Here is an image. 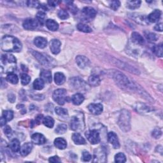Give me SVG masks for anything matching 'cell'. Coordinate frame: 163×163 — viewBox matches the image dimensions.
I'll use <instances>...</instances> for the list:
<instances>
[{
	"instance_id": "1",
	"label": "cell",
	"mask_w": 163,
	"mask_h": 163,
	"mask_svg": "<svg viewBox=\"0 0 163 163\" xmlns=\"http://www.w3.org/2000/svg\"><path fill=\"white\" fill-rule=\"evenodd\" d=\"M110 76L111 77L120 88L131 91H138L140 94H142V96H147L150 98V96L147 94L145 91H144L140 87H138L137 84L130 80L127 77L120 71L115 69L111 70V71H110Z\"/></svg>"
},
{
	"instance_id": "2",
	"label": "cell",
	"mask_w": 163,
	"mask_h": 163,
	"mask_svg": "<svg viewBox=\"0 0 163 163\" xmlns=\"http://www.w3.org/2000/svg\"><path fill=\"white\" fill-rule=\"evenodd\" d=\"M2 49L7 52H19L22 50L21 42L17 38L10 36H4L1 42Z\"/></svg>"
},
{
	"instance_id": "3",
	"label": "cell",
	"mask_w": 163,
	"mask_h": 163,
	"mask_svg": "<svg viewBox=\"0 0 163 163\" xmlns=\"http://www.w3.org/2000/svg\"><path fill=\"white\" fill-rule=\"evenodd\" d=\"M118 125L120 129L125 132L131 129V114L127 110H122L118 120Z\"/></svg>"
},
{
	"instance_id": "4",
	"label": "cell",
	"mask_w": 163,
	"mask_h": 163,
	"mask_svg": "<svg viewBox=\"0 0 163 163\" xmlns=\"http://www.w3.org/2000/svg\"><path fill=\"white\" fill-rule=\"evenodd\" d=\"M31 51L32 55L41 65H44L47 68H52L56 66V61L53 58L49 57L47 55L40 53L35 50H31Z\"/></svg>"
},
{
	"instance_id": "5",
	"label": "cell",
	"mask_w": 163,
	"mask_h": 163,
	"mask_svg": "<svg viewBox=\"0 0 163 163\" xmlns=\"http://www.w3.org/2000/svg\"><path fill=\"white\" fill-rule=\"evenodd\" d=\"M2 64L6 68L7 72L12 73L16 68V58L11 54L2 55L1 57Z\"/></svg>"
},
{
	"instance_id": "6",
	"label": "cell",
	"mask_w": 163,
	"mask_h": 163,
	"mask_svg": "<svg viewBox=\"0 0 163 163\" xmlns=\"http://www.w3.org/2000/svg\"><path fill=\"white\" fill-rule=\"evenodd\" d=\"M53 99L60 105H63L68 101L67 91L65 89H58L53 93Z\"/></svg>"
},
{
	"instance_id": "7",
	"label": "cell",
	"mask_w": 163,
	"mask_h": 163,
	"mask_svg": "<svg viewBox=\"0 0 163 163\" xmlns=\"http://www.w3.org/2000/svg\"><path fill=\"white\" fill-rule=\"evenodd\" d=\"M69 83L71 87L76 90H86L87 88V84L86 82L79 77L70 78Z\"/></svg>"
},
{
	"instance_id": "8",
	"label": "cell",
	"mask_w": 163,
	"mask_h": 163,
	"mask_svg": "<svg viewBox=\"0 0 163 163\" xmlns=\"http://www.w3.org/2000/svg\"><path fill=\"white\" fill-rule=\"evenodd\" d=\"M86 136L91 144L96 145L101 141L99 132L96 129H92L86 132Z\"/></svg>"
},
{
	"instance_id": "9",
	"label": "cell",
	"mask_w": 163,
	"mask_h": 163,
	"mask_svg": "<svg viewBox=\"0 0 163 163\" xmlns=\"http://www.w3.org/2000/svg\"><path fill=\"white\" fill-rule=\"evenodd\" d=\"M107 154L105 150L103 148V147H99V148L96 149L94 152V160L93 162H105V160H106Z\"/></svg>"
},
{
	"instance_id": "10",
	"label": "cell",
	"mask_w": 163,
	"mask_h": 163,
	"mask_svg": "<svg viewBox=\"0 0 163 163\" xmlns=\"http://www.w3.org/2000/svg\"><path fill=\"white\" fill-rule=\"evenodd\" d=\"M113 61V62H115V65L117 66H118V67H119L120 68L127 70L129 72L135 73V74H136V75H139L140 74L139 71L138 69H136V68H133V67L129 65H127L126 63L122 62V61H119L117 59H115V61Z\"/></svg>"
},
{
	"instance_id": "11",
	"label": "cell",
	"mask_w": 163,
	"mask_h": 163,
	"mask_svg": "<svg viewBox=\"0 0 163 163\" xmlns=\"http://www.w3.org/2000/svg\"><path fill=\"white\" fill-rule=\"evenodd\" d=\"M38 25V22L37 20L34 19H27L23 22V26L26 30H34Z\"/></svg>"
},
{
	"instance_id": "12",
	"label": "cell",
	"mask_w": 163,
	"mask_h": 163,
	"mask_svg": "<svg viewBox=\"0 0 163 163\" xmlns=\"http://www.w3.org/2000/svg\"><path fill=\"white\" fill-rule=\"evenodd\" d=\"M108 140L115 149L120 148V144L117 135L114 132H110L108 134Z\"/></svg>"
},
{
	"instance_id": "13",
	"label": "cell",
	"mask_w": 163,
	"mask_h": 163,
	"mask_svg": "<svg viewBox=\"0 0 163 163\" xmlns=\"http://www.w3.org/2000/svg\"><path fill=\"white\" fill-rule=\"evenodd\" d=\"M88 110L91 114L94 115H99L103 110V105L99 103H91L88 106Z\"/></svg>"
},
{
	"instance_id": "14",
	"label": "cell",
	"mask_w": 163,
	"mask_h": 163,
	"mask_svg": "<svg viewBox=\"0 0 163 163\" xmlns=\"http://www.w3.org/2000/svg\"><path fill=\"white\" fill-rule=\"evenodd\" d=\"M61 43L59 40L53 39L52 40H51L50 48L52 53L55 55L58 54L61 51Z\"/></svg>"
},
{
	"instance_id": "15",
	"label": "cell",
	"mask_w": 163,
	"mask_h": 163,
	"mask_svg": "<svg viewBox=\"0 0 163 163\" xmlns=\"http://www.w3.org/2000/svg\"><path fill=\"white\" fill-rule=\"evenodd\" d=\"M76 63L80 68H85L89 66L90 61L84 56H78L76 57Z\"/></svg>"
},
{
	"instance_id": "16",
	"label": "cell",
	"mask_w": 163,
	"mask_h": 163,
	"mask_svg": "<svg viewBox=\"0 0 163 163\" xmlns=\"http://www.w3.org/2000/svg\"><path fill=\"white\" fill-rule=\"evenodd\" d=\"M162 12L160 10H155L151 14H150L147 17V20L150 23H154L157 21L161 18Z\"/></svg>"
},
{
	"instance_id": "17",
	"label": "cell",
	"mask_w": 163,
	"mask_h": 163,
	"mask_svg": "<svg viewBox=\"0 0 163 163\" xmlns=\"http://www.w3.org/2000/svg\"><path fill=\"white\" fill-rule=\"evenodd\" d=\"M32 142L36 145H43L46 142L45 136L40 133H35L31 136Z\"/></svg>"
},
{
	"instance_id": "18",
	"label": "cell",
	"mask_w": 163,
	"mask_h": 163,
	"mask_svg": "<svg viewBox=\"0 0 163 163\" xmlns=\"http://www.w3.org/2000/svg\"><path fill=\"white\" fill-rule=\"evenodd\" d=\"M131 40L132 43H134L137 45H143L145 43L144 38L137 32H133L132 33Z\"/></svg>"
},
{
	"instance_id": "19",
	"label": "cell",
	"mask_w": 163,
	"mask_h": 163,
	"mask_svg": "<svg viewBox=\"0 0 163 163\" xmlns=\"http://www.w3.org/2000/svg\"><path fill=\"white\" fill-rule=\"evenodd\" d=\"M33 149V144L31 143L27 142L20 147V154L23 156H27L29 153L31 152Z\"/></svg>"
},
{
	"instance_id": "20",
	"label": "cell",
	"mask_w": 163,
	"mask_h": 163,
	"mask_svg": "<svg viewBox=\"0 0 163 163\" xmlns=\"http://www.w3.org/2000/svg\"><path fill=\"white\" fill-rule=\"evenodd\" d=\"M34 44L39 48H44L47 45V40L44 37L38 36L35 39Z\"/></svg>"
},
{
	"instance_id": "21",
	"label": "cell",
	"mask_w": 163,
	"mask_h": 163,
	"mask_svg": "<svg viewBox=\"0 0 163 163\" xmlns=\"http://www.w3.org/2000/svg\"><path fill=\"white\" fill-rule=\"evenodd\" d=\"M40 77L45 82L50 83L52 82V73L51 71L47 69H42L41 71Z\"/></svg>"
},
{
	"instance_id": "22",
	"label": "cell",
	"mask_w": 163,
	"mask_h": 163,
	"mask_svg": "<svg viewBox=\"0 0 163 163\" xmlns=\"http://www.w3.org/2000/svg\"><path fill=\"white\" fill-rule=\"evenodd\" d=\"M82 14L87 18H94L96 15V11L94 8L92 7H85L82 10Z\"/></svg>"
},
{
	"instance_id": "23",
	"label": "cell",
	"mask_w": 163,
	"mask_h": 163,
	"mask_svg": "<svg viewBox=\"0 0 163 163\" xmlns=\"http://www.w3.org/2000/svg\"><path fill=\"white\" fill-rule=\"evenodd\" d=\"M81 126V122L80 119L77 116H73L71 119L70 127L73 131H77Z\"/></svg>"
},
{
	"instance_id": "24",
	"label": "cell",
	"mask_w": 163,
	"mask_h": 163,
	"mask_svg": "<svg viewBox=\"0 0 163 163\" xmlns=\"http://www.w3.org/2000/svg\"><path fill=\"white\" fill-rule=\"evenodd\" d=\"M88 83L92 87H98L101 83V80L98 76L92 75L89 77Z\"/></svg>"
},
{
	"instance_id": "25",
	"label": "cell",
	"mask_w": 163,
	"mask_h": 163,
	"mask_svg": "<svg viewBox=\"0 0 163 163\" xmlns=\"http://www.w3.org/2000/svg\"><path fill=\"white\" fill-rule=\"evenodd\" d=\"M72 140L73 142L77 145H84L86 144V140L82 136V135L78 132H75V133H73L72 135Z\"/></svg>"
},
{
	"instance_id": "26",
	"label": "cell",
	"mask_w": 163,
	"mask_h": 163,
	"mask_svg": "<svg viewBox=\"0 0 163 163\" xmlns=\"http://www.w3.org/2000/svg\"><path fill=\"white\" fill-rule=\"evenodd\" d=\"M46 27L52 31H56L59 28V24L52 19H48L45 21Z\"/></svg>"
},
{
	"instance_id": "27",
	"label": "cell",
	"mask_w": 163,
	"mask_h": 163,
	"mask_svg": "<svg viewBox=\"0 0 163 163\" xmlns=\"http://www.w3.org/2000/svg\"><path fill=\"white\" fill-rule=\"evenodd\" d=\"M54 145L60 150H64L67 147L66 141L62 138H57L54 140Z\"/></svg>"
},
{
	"instance_id": "28",
	"label": "cell",
	"mask_w": 163,
	"mask_h": 163,
	"mask_svg": "<svg viewBox=\"0 0 163 163\" xmlns=\"http://www.w3.org/2000/svg\"><path fill=\"white\" fill-rule=\"evenodd\" d=\"M71 101H72L74 105H80L82 103L83 101H84V97L83 94H82L81 93H77L72 96Z\"/></svg>"
},
{
	"instance_id": "29",
	"label": "cell",
	"mask_w": 163,
	"mask_h": 163,
	"mask_svg": "<svg viewBox=\"0 0 163 163\" xmlns=\"http://www.w3.org/2000/svg\"><path fill=\"white\" fill-rule=\"evenodd\" d=\"M54 81L57 85H62L65 82L66 77L63 73L57 72L55 73Z\"/></svg>"
},
{
	"instance_id": "30",
	"label": "cell",
	"mask_w": 163,
	"mask_h": 163,
	"mask_svg": "<svg viewBox=\"0 0 163 163\" xmlns=\"http://www.w3.org/2000/svg\"><path fill=\"white\" fill-rule=\"evenodd\" d=\"M10 148L14 152H17L20 151V141L17 138L13 139L10 143Z\"/></svg>"
},
{
	"instance_id": "31",
	"label": "cell",
	"mask_w": 163,
	"mask_h": 163,
	"mask_svg": "<svg viewBox=\"0 0 163 163\" xmlns=\"http://www.w3.org/2000/svg\"><path fill=\"white\" fill-rule=\"evenodd\" d=\"M135 108L138 112H139V113L144 114L150 111L149 107L145 105V104H142V103H136V105L135 106Z\"/></svg>"
},
{
	"instance_id": "32",
	"label": "cell",
	"mask_w": 163,
	"mask_h": 163,
	"mask_svg": "<svg viewBox=\"0 0 163 163\" xmlns=\"http://www.w3.org/2000/svg\"><path fill=\"white\" fill-rule=\"evenodd\" d=\"M45 86V82L42 78H37L33 82V88L35 90H40L44 89Z\"/></svg>"
},
{
	"instance_id": "33",
	"label": "cell",
	"mask_w": 163,
	"mask_h": 163,
	"mask_svg": "<svg viewBox=\"0 0 163 163\" xmlns=\"http://www.w3.org/2000/svg\"><path fill=\"white\" fill-rule=\"evenodd\" d=\"M6 80L12 84H17L19 82V78L17 75L14 73H9L6 78Z\"/></svg>"
},
{
	"instance_id": "34",
	"label": "cell",
	"mask_w": 163,
	"mask_h": 163,
	"mask_svg": "<svg viewBox=\"0 0 163 163\" xmlns=\"http://www.w3.org/2000/svg\"><path fill=\"white\" fill-rule=\"evenodd\" d=\"M43 123L46 127L52 128L54 126V120L51 117L47 116L43 119Z\"/></svg>"
},
{
	"instance_id": "35",
	"label": "cell",
	"mask_w": 163,
	"mask_h": 163,
	"mask_svg": "<svg viewBox=\"0 0 163 163\" xmlns=\"http://www.w3.org/2000/svg\"><path fill=\"white\" fill-rule=\"evenodd\" d=\"M152 51H153V52H154L157 56L160 57H162V51H163L162 44H161L154 46L152 48Z\"/></svg>"
},
{
	"instance_id": "36",
	"label": "cell",
	"mask_w": 163,
	"mask_h": 163,
	"mask_svg": "<svg viewBox=\"0 0 163 163\" xmlns=\"http://www.w3.org/2000/svg\"><path fill=\"white\" fill-rule=\"evenodd\" d=\"M77 29L82 32L84 33H90L92 32V29L87 25L82 23H80L77 25Z\"/></svg>"
},
{
	"instance_id": "37",
	"label": "cell",
	"mask_w": 163,
	"mask_h": 163,
	"mask_svg": "<svg viewBox=\"0 0 163 163\" xmlns=\"http://www.w3.org/2000/svg\"><path fill=\"white\" fill-rule=\"evenodd\" d=\"M141 3V1H128L127 2V7L131 10L136 9L140 7Z\"/></svg>"
},
{
	"instance_id": "38",
	"label": "cell",
	"mask_w": 163,
	"mask_h": 163,
	"mask_svg": "<svg viewBox=\"0 0 163 163\" xmlns=\"http://www.w3.org/2000/svg\"><path fill=\"white\" fill-rule=\"evenodd\" d=\"M46 15L45 13L43 11H40L36 14V20L38 23H40L41 24H43L45 22V19Z\"/></svg>"
},
{
	"instance_id": "39",
	"label": "cell",
	"mask_w": 163,
	"mask_h": 163,
	"mask_svg": "<svg viewBox=\"0 0 163 163\" xmlns=\"http://www.w3.org/2000/svg\"><path fill=\"white\" fill-rule=\"evenodd\" d=\"M55 111H56V113L59 116L65 117V116H67L68 115V110L65 108H63L56 107L55 108Z\"/></svg>"
},
{
	"instance_id": "40",
	"label": "cell",
	"mask_w": 163,
	"mask_h": 163,
	"mask_svg": "<svg viewBox=\"0 0 163 163\" xmlns=\"http://www.w3.org/2000/svg\"><path fill=\"white\" fill-rule=\"evenodd\" d=\"M126 161V156L123 153H118L115 156V162H125Z\"/></svg>"
},
{
	"instance_id": "41",
	"label": "cell",
	"mask_w": 163,
	"mask_h": 163,
	"mask_svg": "<svg viewBox=\"0 0 163 163\" xmlns=\"http://www.w3.org/2000/svg\"><path fill=\"white\" fill-rule=\"evenodd\" d=\"M3 117L6 121L11 120L14 117V112L12 110H5L3 112Z\"/></svg>"
},
{
	"instance_id": "42",
	"label": "cell",
	"mask_w": 163,
	"mask_h": 163,
	"mask_svg": "<svg viewBox=\"0 0 163 163\" xmlns=\"http://www.w3.org/2000/svg\"><path fill=\"white\" fill-rule=\"evenodd\" d=\"M67 130L66 125L64 124H61L58 125L56 129V132L57 134H64Z\"/></svg>"
},
{
	"instance_id": "43",
	"label": "cell",
	"mask_w": 163,
	"mask_h": 163,
	"mask_svg": "<svg viewBox=\"0 0 163 163\" xmlns=\"http://www.w3.org/2000/svg\"><path fill=\"white\" fill-rule=\"evenodd\" d=\"M20 78H21V83L24 86L27 85L31 81V77L26 73H23L20 75Z\"/></svg>"
},
{
	"instance_id": "44",
	"label": "cell",
	"mask_w": 163,
	"mask_h": 163,
	"mask_svg": "<svg viewBox=\"0 0 163 163\" xmlns=\"http://www.w3.org/2000/svg\"><path fill=\"white\" fill-rule=\"evenodd\" d=\"M57 15L59 19L63 20L67 19L69 17V14L68 12L65 10H60L57 13Z\"/></svg>"
},
{
	"instance_id": "45",
	"label": "cell",
	"mask_w": 163,
	"mask_h": 163,
	"mask_svg": "<svg viewBox=\"0 0 163 163\" xmlns=\"http://www.w3.org/2000/svg\"><path fill=\"white\" fill-rule=\"evenodd\" d=\"M26 3L27 5L29 7H33L36 8H39L42 7V5H41L40 3L38 1H33V0H31V1H27Z\"/></svg>"
},
{
	"instance_id": "46",
	"label": "cell",
	"mask_w": 163,
	"mask_h": 163,
	"mask_svg": "<svg viewBox=\"0 0 163 163\" xmlns=\"http://www.w3.org/2000/svg\"><path fill=\"white\" fill-rule=\"evenodd\" d=\"M109 5L112 10H117L120 5V2L119 1H117V0H115V1H110L109 2Z\"/></svg>"
},
{
	"instance_id": "47",
	"label": "cell",
	"mask_w": 163,
	"mask_h": 163,
	"mask_svg": "<svg viewBox=\"0 0 163 163\" xmlns=\"http://www.w3.org/2000/svg\"><path fill=\"white\" fill-rule=\"evenodd\" d=\"M147 39L149 41V42H156L158 39V37L157 35H156L154 33H148L147 35H146Z\"/></svg>"
},
{
	"instance_id": "48",
	"label": "cell",
	"mask_w": 163,
	"mask_h": 163,
	"mask_svg": "<svg viewBox=\"0 0 163 163\" xmlns=\"http://www.w3.org/2000/svg\"><path fill=\"white\" fill-rule=\"evenodd\" d=\"M152 136L156 139H159L162 135V131L159 128H156L152 132Z\"/></svg>"
},
{
	"instance_id": "49",
	"label": "cell",
	"mask_w": 163,
	"mask_h": 163,
	"mask_svg": "<svg viewBox=\"0 0 163 163\" xmlns=\"http://www.w3.org/2000/svg\"><path fill=\"white\" fill-rule=\"evenodd\" d=\"M82 160L85 162H88L92 159V156L88 152L84 151L82 153Z\"/></svg>"
},
{
	"instance_id": "50",
	"label": "cell",
	"mask_w": 163,
	"mask_h": 163,
	"mask_svg": "<svg viewBox=\"0 0 163 163\" xmlns=\"http://www.w3.org/2000/svg\"><path fill=\"white\" fill-rule=\"evenodd\" d=\"M4 132H5V135L7 137H8V138H10V136H12V129L10 128V127L8 126H6L5 127Z\"/></svg>"
},
{
	"instance_id": "51",
	"label": "cell",
	"mask_w": 163,
	"mask_h": 163,
	"mask_svg": "<svg viewBox=\"0 0 163 163\" xmlns=\"http://www.w3.org/2000/svg\"><path fill=\"white\" fill-rule=\"evenodd\" d=\"M73 3V2H71L70 3V4L68 5L69 6V8L70 10V11L72 12L73 14H75L77 12V8H76V6L74 5H72Z\"/></svg>"
},
{
	"instance_id": "52",
	"label": "cell",
	"mask_w": 163,
	"mask_h": 163,
	"mask_svg": "<svg viewBox=\"0 0 163 163\" xmlns=\"http://www.w3.org/2000/svg\"><path fill=\"white\" fill-rule=\"evenodd\" d=\"M48 161L50 162H61L59 157L58 156H56L50 157Z\"/></svg>"
},
{
	"instance_id": "53",
	"label": "cell",
	"mask_w": 163,
	"mask_h": 163,
	"mask_svg": "<svg viewBox=\"0 0 163 163\" xmlns=\"http://www.w3.org/2000/svg\"><path fill=\"white\" fill-rule=\"evenodd\" d=\"M8 101L11 102V103H14L16 99V97L13 93H10L8 95Z\"/></svg>"
},
{
	"instance_id": "54",
	"label": "cell",
	"mask_w": 163,
	"mask_h": 163,
	"mask_svg": "<svg viewBox=\"0 0 163 163\" xmlns=\"http://www.w3.org/2000/svg\"><path fill=\"white\" fill-rule=\"evenodd\" d=\"M154 29L156 31H157L162 32V23H159L156 26L154 27Z\"/></svg>"
},
{
	"instance_id": "55",
	"label": "cell",
	"mask_w": 163,
	"mask_h": 163,
	"mask_svg": "<svg viewBox=\"0 0 163 163\" xmlns=\"http://www.w3.org/2000/svg\"><path fill=\"white\" fill-rule=\"evenodd\" d=\"M60 2L58 1H48V4L51 6H56Z\"/></svg>"
},
{
	"instance_id": "56",
	"label": "cell",
	"mask_w": 163,
	"mask_h": 163,
	"mask_svg": "<svg viewBox=\"0 0 163 163\" xmlns=\"http://www.w3.org/2000/svg\"><path fill=\"white\" fill-rule=\"evenodd\" d=\"M6 120L2 116L1 118V120H0V124H1V126H3L6 124Z\"/></svg>"
},
{
	"instance_id": "57",
	"label": "cell",
	"mask_w": 163,
	"mask_h": 163,
	"mask_svg": "<svg viewBox=\"0 0 163 163\" xmlns=\"http://www.w3.org/2000/svg\"><path fill=\"white\" fill-rule=\"evenodd\" d=\"M42 115H40L39 116H38V117H36V122H38V123L39 124V123H40V120L42 119Z\"/></svg>"
}]
</instances>
